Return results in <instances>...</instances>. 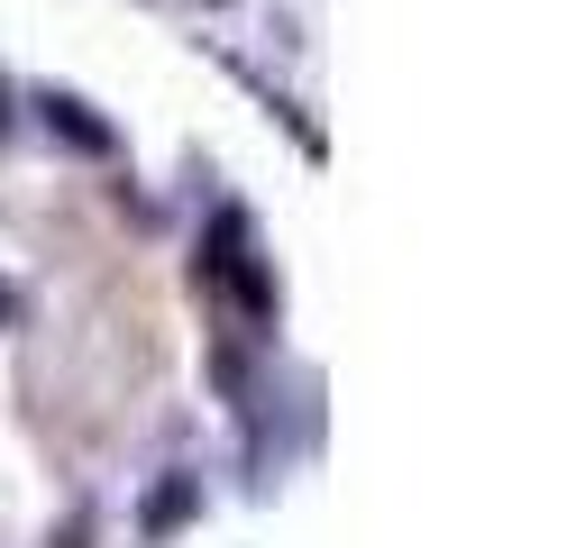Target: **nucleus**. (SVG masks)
<instances>
[{"instance_id": "obj_3", "label": "nucleus", "mask_w": 567, "mask_h": 548, "mask_svg": "<svg viewBox=\"0 0 567 548\" xmlns=\"http://www.w3.org/2000/svg\"><path fill=\"white\" fill-rule=\"evenodd\" d=\"M184 511H193V485H165V494L147 503V521H156V530H174V521H184Z\"/></svg>"}, {"instance_id": "obj_1", "label": "nucleus", "mask_w": 567, "mask_h": 548, "mask_svg": "<svg viewBox=\"0 0 567 548\" xmlns=\"http://www.w3.org/2000/svg\"><path fill=\"white\" fill-rule=\"evenodd\" d=\"M210 275L238 292V311H247V320H266V311H275V283H266V266H257V247H247V219H238V210L220 219V256H210Z\"/></svg>"}, {"instance_id": "obj_2", "label": "nucleus", "mask_w": 567, "mask_h": 548, "mask_svg": "<svg viewBox=\"0 0 567 548\" xmlns=\"http://www.w3.org/2000/svg\"><path fill=\"white\" fill-rule=\"evenodd\" d=\"M47 128H55V137H74L83 156H111V146H120L111 120H92V110H83V101H64V92H47Z\"/></svg>"}]
</instances>
